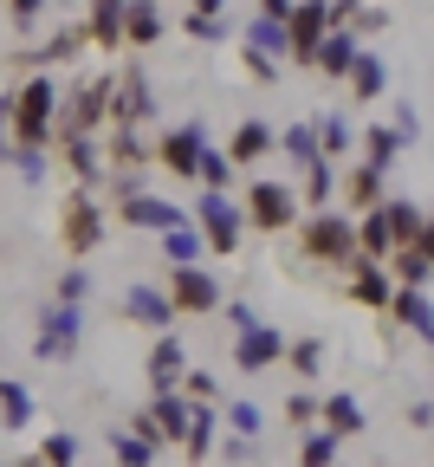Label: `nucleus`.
Wrapping results in <instances>:
<instances>
[{
  "label": "nucleus",
  "mask_w": 434,
  "mask_h": 467,
  "mask_svg": "<svg viewBox=\"0 0 434 467\" xmlns=\"http://www.w3.org/2000/svg\"><path fill=\"white\" fill-rule=\"evenodd\" d=\"M58 130V85L52 72H26V85L7 91V150H46Z\"/></svg>",
  "instance_id": "obj_1"
},
{
  "label": "nucleus",
  "mask_w": 434,
  "mask_h": 467,
  "mask_svg": "<svg viewBox=\"0 0 434 467\" xmlns=\"http://www.w3.org/2000/svg\"><path fill=\"white\" fill-rule=\"evenodd\" d=\"M292 234H298V260H305V266L350 273V266L363 260L356 241H350V214H344V208H312V214H298Z\"/></svg>",
  "instance_id": "obj_2"
},
{
  "label": "nucleus",
  "mask_w": 434,
  "mask_h": 467,
  "mask_svg": "<svg viewBox=\"0 0 434 467\" xmlns=\"http://www.w3.org/2000/svg\"><path fill=\"white\" fill-rule=\"evenodd\" d=\"M189 227L202 234V247H208L214 260H233V254H240V241H246L240 202H233V195H221V189H202V195H195V208H189Z\"/></svg>",
  "instance_id": "obj_3"
},
{
  "label": "nucleus",
  "mask_w": 434,
  "mask_h": 467,
  "mask_svg": "<svg viewBox=\"0 0 434 467\" xmlns=\"http://www.w3.org/2000/svg\"><path fill=\"white\" fill-rule=\"evenodd\" d=\"M85 325H91L85 306H58V299H52V306L39 312V325H33V358H39V364H78Z\"/></svg>",
  "instance_id": "obj_4"
},
{
  "label": "nucleus",
  "mask_w": 434,
  "mask_h": 467,
  "mask_svg": "<svg viewBox=\"0 0 434 467\" xmlns=\"http://www.w3.org/2000/svg\"><path fill=\"white\" fill-rule=\"evenodd\" d=\"M298 214H305L298 208V189L292 182H273V175H253L246 195H240V221L253 227V234H292Z\"/></svg>",
  "instance_id": "obj_5"
},
{
  "label": "nucleus",
  "mask_w": 434,
  "mask_h": 467,
  "mask_svg": "<svg viewBox=\"0 0 434 467\" xmlns=\"http://www.w3.org/2000/svg\"><path fill=\"white\" fill-rule=\"evenodd\" d=\"M104 234H110V208H98L91 189H72L66 208H58V247H66L72 260H91L104 247Z\"/></svg>",
  "instance_id": "obj_6"
},
{
  "label": "nucleus",
  "mask_w": 434,
  "mask_h": 467,
  "mask_svg": "<svg viewBox=\"0 0 434 467\" xmlns=\"http://www.w3.org/2000/svg\"><path fill=\"white\" fill-rule=\"evenodd\" d=\"M110 124V72L85 78L72 98H58V130L52 137H98Z\"/></svg>",
  "instance_id": "obj_7"
},
{
  "label": "nucleus",
  "mask_w": 434,
  "mask_h": 467,
  "mask_svg": "<svg viewBox=\"0 0 434 467\" xmlns=\"http://www.w3.org/2000/svg\"><path fill=\"white\" fill-rule=\"evenodd\" d=\"M156 124V91H150V72L143 66H123L110 78V124L104 130H143Z\"/></svg>",
  "instance_id": "obj_8"
},
{
  "label": "nucleus",
  "mask_w": 434,
  "mask_h": 467,
  "mask_svg": "<svg viewBox=\"0 0 434 467\" xmlns=\"http://www.w3.org/2000/svg\"><path fill=\"white\" fill-rule=\"evenodd\" d=\"M162 292H169V306H175V318H208V312H221V279L208 273V266H169V279H162Z\"/></svg>",
  "instance_id": "obj_9"
},
{
  "label": "nucleus",
  "mask_w": 434,
  "mask_h": 467,
  "mask_svg": "<svg viewBox=\"0 0 434 467\" xmlns=\"http://www.w3.org/2000/svg\"><path fill=\"white\" fill-rule=\"evenodd\" d=\"M189 396H175V389H162V396H150L143 402V416L130 422V435H143V441H156V448H181V435H189Z\"/></svg>",
  "instance_id": "obj_10"
},
{
  "label": "nucleus",
  "mask_w": 434,
  "mask_h": 467,
  "mask_svg": "<svg viewBox=\"0 0 434 467\" xmlns=\"http://www.w3.org/2000/svg\"><path fill=\"white\" fill-rule=\"evenodd\" d=\"M202 143H208V124H202V117H189V124H169V130L150 143V162H162L175 182H195V156H202Z\"/></svg>",
  "instance_id": "obj_11"
},
{
  "label": "nucleus",
  "mask_w": 434,
  "mask_h": 467,
  "mask_svg": "<svg viewBox=\"0 0 434 467\" xmlns=\"http://www.w3.org/2000/svg\"><path fill=\"white\" fill-rule=\"evenodd\" d=\"M279 358H285V331L273 318H253L246 331H233V370L266 377V370H279Z\"/></svg>",
  "instance_id": "obj_12"
},
{
  "label": "nucleus",
  "mask_w": 434,
  "mask_h": 467,
  "mask_svg": "<svg viewBox=\"0 0 434 467\" xmlns=\"http://www.w3.org/2000/svg\"><path fill=\"white\" fill-rule=\"evenodd\" d=\"M325 33H331V7H325V0H292V14H285V58L312 72V52H318Z\"/></svg>",
  "instance_id": "obj_13"
},
{
  "label": "nucleus",
  "mask_w": 434,
  "mask_h": 467,
  "mask_svg": "<svg viewBox=\"0 0 434 467\" xmlns=\"http://www.w3.org/2000/svg\"><path fill=\"white\" fill-rule=\"evenodd\" d=\"M110 221H123V227H143V234H169V227H181V221H189V208H175L169 195L137 189V195H117Z\"/></svg>",
  "instance_id": "obj_14"
},
{
  "label": "nucleus",
  "mask_w": 434,
  "mask_h": 467,
  "mask_svg": "<svg viewBox=\"0 0 434 467\" xmlns=\"http://www.w3.org/2000/svg\"><path fill=\"white\" fill-rule=\"evenodd\" d=\"M273 143H279V130L266 124V117H240V124H233V137H227V150H221V156L233 162V175H240V169L253 175V169H260V162L273 156Z\"/></svg>",
  "instance_id": "obj_15"
},
{
  "label": "nucleus",
  "mask_w": 434,
  "mask_h": 467,
  "mask_svg": "<svg viewBox=\"0 0 434 467\" xmlns=\"http://www.w3.org/2000/svg\"><path fill=\"white\" fill-rule=\"evenodd\" d=\"M123 318L143 325V331H175V306H169V292L137 279V285H123Z\"/></svg>",
  "instance_id": "obj_16"
},
{
  "label": "nucleus",
  "mask_w": 434,
  "mask_h": 467,
  "mask_svg": "<svg viewBox=\"0 0 434 467\" xmlns=\"http://www.w3.org/2000/svg\"><path fill=\"white\" fill-rule=\"evenodd\" d=\"M181 370H189V344H181L175 331H156V344H150V358H143V377H150V396H162V389H175V383H181Z\"/></svg>",
  "instance_id": "obj_17"
},
{
  "label": "nucleus",
  "mask_w": 434,
  "mask_h": 467,
  "mask_svg": "<svg viewBox=\"0 0 434 467\" xmlns=\"http://www.w3.org/2000/svg\"><path fill=\"white\" fill-rule=\"evenodd\" d=\"M52 150H58V162L72 169V182L78 189H104V156H98V137H52Z\"/></svg>",
  "instance_id": "obj_18"
},
{
  "label": "nucleus",
  "mask_w": 434,
  "mask_h": 467,
  "mask_svg": "<svg viewBox=\"0 0 434 467\" xmlns=\"http://www.w3.org/2000/svg\"><path fill=\"white\" fill-rule=\"evenodd\" d=\"M389 292H396V279L383 273V260H356L350 279H344V299L363 306V312H383V306H389Z\"/></svg>",
  "instance_id": "obj_19"
},
{
  "label": "nucleus",
  "mask_w": 434,
  "mask_h": 467,
  "mask_svg": "<svg viewBox=\"0 0 434 467\" xmlns=\"http://www.w3.org/2000/svg\"><path fill=\"white\" fill-rule=\"evenodd\" d=\"M344 91H350V104H383V91H389V66H383V52H363V46H356L350 72H344Z\"/></svg>",
  "instance_id": "obj_20"
},
{
  "label": "nucleus",
  "mask_w": 434,
  "mask_h": 467,
  "mask_svg": "<svg viewBox=\"0 0 434 467\" xmlns=\"http://www.w3.org/2000/svg\"><path fill=\"white\" fill-rule=\"evenodd\" d=\"M377 208H383V221H389V241H396V247H428V208H421V202L383 195Z\"/></svg>",
  "instance_id": "obj_21"
},
{
  "label": "nucleus",
  "mask_w": 434,
  "mask_h": 467,
  "mask_svg": "<svg viewBox=\"0 0 434 467\" xmlns=\"http://www.w3.org/2000/svg\"><path fill=\"white\" fill-rule=\"evenodd\" d=\"M98 156H104V175H143V169H150L143 130H110V137L98 143Z\"/></svg>",
  "instance_id": "obj_22"
},
{
  "label": "nucleus",
  "mask_w": 434,
  "mask_h": 467,
  "mask_svg": "<svg viewBox=\"0 0 434 467\" xmlns=\"http://www.w3.org/2000/svg\"><path fill=\"white\" fill-rule=\"evenodd\" d=\"M363 396L356 389H337V396H318V429L325 435H337V441H350V435H363Z\"/></svg>",
  "instance_id": "obj_23"
},
{
  "label": "nucleus",
  "mask_w": 434,
  "mask_h": 467,
  "mask_svg": "<svg viewBox=\"0 0 434 467\" xmlns=\"http://www.w3.org/2000/svg\"><path fill=\"white\" fill-rule=\"evenodd\" d=\"M162 33H169V20L156 0H123V52H150Z\"/></svg>",
  "instance_id": "obj_24"
},
{
  "label": "nucleus",
  "mask_w": 434,
  "mask_h": 467,
  "mask_svg": "<svg viewBox=\"0 0 434 467\" xmlns=\"http://www.w3.org/2000/svg\"><path fill=\"white\" fill-rule=\"evenodd\" d=\"M78 52H85V26H58L46 46H26V52H20V66H26V72H52V66H72Z\"/></svg>",
  "instance_id": "obj_25"
},
{
  "label": "nucleus",
  "mask_w": 434,
  "mask_h": 467,
  "mask_svg": "<svg viewBox=\"0 0 434 467\" xmlns=\"http://www.w3.org/2000/svg\"><path fill=\"white\" fill-rule=\"evenodd\" d=\"M78 26H85V46H98V52H123V0H91Z\"/></svg>",
  "instance_id": "obj_26"
},
{
  "label": "nucleus",
  "mask_w": 434,
  "mask_h": 467,
  "mask_svg": "<svg viewBox=\"0 0 434 467\" xmlns=\"http://www.w3.org/2000/svg\"><path fill=\"white\" fill-rule=\"evenodd\" d=\"M383 312H389L402 331H415V337L428 344V331H434V306H428V292H421V285H396Z\"/></svg>",
  "instance_id": "obj_27"
},
{
  "label": "nucleus",
  "mask_w": 434,
  "mask_h": 467,
  "mask_svg": "<svg viewBox=\"0 0 434 467\" xmlns=\"http://www.w3.org/2000/svg\"><path fill=\"white\" fill-rule=\"evenodd\" d=\"M214 441H221V409H214V402H195V409H189V435H181V448H189L195 467H208Z\"/></svg>",
  "instance_id": "obj_28"
},
{
  "label": "nucleus",
  "mask_w": 434,
  "mask_h": 467,
  "mask_svg": "<svg viewBox=\"0 0 434 467\" xmlns=\"http://www.w3.org/2000/svg\"><path fill=\"white\" fill-rule=\"evenodd\" d=\"M350 58H356V33H325L318 39V52H312V72L318 78H331V85H344V72H350Z\"/></svg>",
  "instance_id": "obj_29"
},
{
  "label": "nucleus",
  "mask_w": 434,
  "mask_h": 467,
  "mask_svg": "<svg viewBox=\"0 0 434 467\" xmlns=\"http://www.w3.org/2000/svg\"><path fill=\"white\" fill-rule=\"evenodd\" d=\"M33 416H39V402H33V389L20 383V377H0V429H33Z\"/></svg>",
  "instance_id": "obj_30"
},
{
  "label": "nucleus",
  "mask_w": 434,
  "mask_h": 467,
  "mask_svg": "<svg viewBox=\"0 0 434 467\" xmlns=\"http://www.w3.org/2000/svg\"><path fill=\"white\" fill-rule=\"evenodd\" d=\"M337 195L363 214V208H377L383 202V169H369V162H350L344 169V182H337Z\"/></svg>",
  "instance_id": "obj_31"
},
{
  "label": "nucleus",
  "mask_w": 434,
  "mask_h": 467,
  "mask_svg": "<svg viewBox=\"0 0 434 467\" xmlns=\"http://www.w3.org/2000/svg\"><path fill=\"white\" fill-rule=\"evenodd\" d=\"M273 156H292L298 169H305V162H325V156H318V124H312V117L285 124V130H279V143H273Z\"/></svg>",
  "instance_id": "obj_32"
},
{
  "label": "nucleus",
  "mask_w": 434,
  "mask_h": 467,
  "mask_svg": "<svg viewBox=\"0 0 434 467\" xmlns=\"http://www.w3.org/2000/svg\"><path fill=\"white\" fill-rule=\"evenodd\" d=\"M156 247H162V260L169 266H202L208 260V247H202V234L181 221V227H169V234H156Z\"/></svg>",
  "instance_id": "obj_33"
},
{
  "label": "nucleus",
  "mask_w": 434,
  "mask_h": 467,
  "mask_svg": "<svg viewBox=\"0 0 434 467\" xmlns=\"http://www.w3.org/2000/svg\"><path fill=\"white\" fill-rule=\"evenodd\" d=\"M402 156H408V143H402L389 124H369V130H363V162H369V169H383V175H389Z\"/></svg>",
  "instance_id": "obj_34"
},
{
  "label": "nucleus",
  "mask_w": 434,
  "mask_h": 467,
  "mask_svg": "<svg viewBox=\"0 0 434 467\" xmlns=\"http://www.w3.org/2000/svg\"><path fill=\"white\" fill-rule=\"evenodd\" d=\"M279 364H285L298 383H312V377L325 370V337H318V331H312V337H285V358H279Z\"/></svg>",
  "instance_id": "obj_35"
},
{
  "label": "nucleus",
  "mask_w": 434,
  "mask_h": 467,
  "mask_svg": "<svg viewBox=\"0 0 434 467\" xmlns=\"http://www.w3.org/2000/svg\"><path fill=\"white\" fill-rule=\"evenodd\" d=\"M312 124H318V156H325V162H337V156L356 150V130H350L344 110H325V117H312Z\"/></svg>",
  "instance_id": "obj_36"
},
{
  "label": "nucleus",
  "mask_w": 434,
  "mask_h": 467,
  "mask_svg": "<svg viewBox=\"0 0 434 467\" xmlns=\"http://www.w3.org/2000/svg\"><path fill=\"white\" fill-rule=\"evenodd\" d=\"M383 273H389L396 285H421V292H428V247H396V254L383 260Z\"/></svg>",
  "instance_id": "obj_37"
},
{
  "label": "nucleus",
  "mask_w": 434,
  "mask_h": 467,
  "mask_svg": "<svg viewBox=\"0 0 434 467\" xmlns=\"http://www.w3.org/2000/svg\"><path fill=\"white\" fill-rule=\"evenodd\" d=\"M156 441H143V435H130V429H110V461L117 467H156Z\"/></svg>",
  "instance_id": "obj_38"
},
{
  "label": "nucleus",
  "mask_w": 434,
  "mask_h": 467,
  "mask_svg": "<svg viewBox=\"0 0 434 467\" xmlns=\"http://www.w3.org/2000/svg\"><path fill=\"white\" fill-rule=\"evenodd\" d=\"M221 422H227L240 441H260V429H266V409H260L253 396H240V402H227V409H221Z\"/></svg>",
  "instance_id": "obj_39"
},
{
  "label": "nucleus",
  "mask_w": 434,
  "mask_h": 467,
  "mask_svg": "<svg viewBox=\"0 0 434 467\" xmlns=\"http://www.w3.org/2000/svg\"><path fill=\"white\" fill-rule=\"evenodd\" d=\"M195 189H221V195L233 189V162L214 143H202V156H195Z\"/></svg>",
  "instance_id": "obj_40"
},
{
  "label": "nucleus",
  "mask_w": 434,
  "mask_h": 467,
  "mask_svg": "<svg viewBox=\"0 0 434 467\" xmlns=\"http://www.w3.org/2000/svg\"><path fill=\"white\" fill-rule=\"evenodd\" d=\"M91 285H98V279H91V266H85V260H72L66 273L52 279V299H58V306H85V299H91Z\"/></svg>",
  "instance_id": "obj_41"
},
{
  "label": "nucleus",
  "mask_w": 434,
  "mask_h": 467,
  "mask_svg": "<svg viewBox=\"0 0 434 467\" xmlns=\"http://www.w3.org/2000/svg\"><path fill=\"white\" fill-rule=\"evenodd\" d=\"M337 435H325V429H305L298 435V467H337Z\"/></svg>",
  "instance_id": "obj_42"
},
{
  "label": "nucleus",
  "mask_w": 434,
  "mask_h": 467,
  "mask_svg": "<svg viewBox=\"0 0 434 467\" xmlns=\"http://www.w3.org/2000/svg\"><path fill=\"white\" fill-rule=\"evenodd\" d=\"M337 195V169L331 162H305V195H298V208H325Z\"/></svg>",
  "instance_id": "obj_43"
},
{
  "label": "nucleus",
  "mask_w": 434,
  "mask_h": 467,
  "mask_svg": "<svg viewBox=\"0 0 434 467\" xmlns=\"http://www.w3.org/2000/svg\"><path fill=\"white\" fill-rule=\"evenodd\" d=\"M246 52H266V58H285V26L279 20H246Z\"/></svg>",
  "instance_id": "obj_44"
},
{
  "label": "nucleus",
  "mask_w": 434,
  "mask_h": 467,
  "mask_svg": "<svg viewBox=\"0 0 434 467\" xmlns=\"http://www.w3.org/2000/svg\"><path fill=\"white\" fill-rule=\"evenodd\" d=\"M279 416H285V429H298V435H305V429H318V396L298 383V389L285 396V409H279Z\"/></svg>",
  "instance_id": "obj_45"
},
{
  "label": "nucleus",
  "mask_w": 434,
  "mask_h": 467,
  "mask_svg": "<svg viewBox=\"0 0 434 467\" xmlns=\"http://www.w3.org/2000/svg\"><path fill=\"white\" fill-rule=\"evenodd\" d=\"M46 467H78V435H66V429H52L39 448H33Z\"/></svg>",
  "instance_id": "obj_46"
},
{
  "label": "nucleus",
  "mask_w": 434,
  "mask_h": 467,
  "mask_svg": "<svg viewBox=\"0 0 434 467\" xmlns=\"http://www.w3.org/2000/svg\"><path fill=\"white\" fill-rule=\"evenodd\" d=\"M175 396H189V402H221V383L208 377V370H181V383H175Z\"/></svg>",
  "instance_id": "obj_47"
},
{
  "label": "nucleus",
  "mask_w": 434,
  "mask_h": 467,
  "mask_svg": "<svg viewBox=\"0 0 434 467\" xmlns=\"http://www.w3.org/2000/svg\"><path fill=\"white\" fill-rule=\"evenodd\" d=\"M0 14H7V26H14V33H33V26L46 20V0H7Z\"/></svg>",
  "instance_id": "obj_48"
},
{
  "label": "nucleus",
  "mask_w": 434,
  "mask_h": 467,
  "mask_svg": "<svg viewBox=\"0 0 434 467\" xmlns=\"http://www.w3.org/2000/svg\"><path fill=\"white\" fill-rule=\"evenodd\" d=\"M181 33H189L195 46H221V39H227V20H202V14H181Z\"/></svg>",
  "instance_id": "obj_49"
},
{
  "label": "nucleus",
  "mask_w": 434,
  "mask_h": 467,
  "mask_svg": "<svg viewBox=\"0 0 434 467\" xmlns=\"http://www.w3.org/2000/svg\"><path fill=\"white\" fill-rule=\"evenodd\" d=\"M7 162L26 175V182H46V169H52V156H46V150H7Z\"/></svg>",
  "instance_id": "obj_50"
},
{
  "label": "nucleus",
  "mask_w": 434,
  "mask_h": 467,
  "mask_svg": "<svg viewBox=\"0 0 434 467\" xmlns=\"http://www.w3.org/2000/svg\"><path fill=\"white\" fill-rule=\"evenodd\" d=\"M240 66L253 85H279V58H266V52H240Z\"/></svg>",
  "instance_id": "obj_51"
},
{
  "label": "nucleus",
  "mask_w": 434,
  "mask_h": 467,
  "mask_svg": "<svg viewBox=\"0 0 434 467\" xmlns=\"http://www.w3.org/2000/svg\"><path fill=\"white\" fill-rule=\"evenodd\" d=\"M383 26H389V7H356V14H350V33H363V39L383 33Z\"/></svg>",
  "instance_id": "obj_52"
},
{
  "label": "nucleus",
  "mask_w": 434,
  "mask_h": 467,
  "mask_svg": "<svg viewBox=\"0 0 434 467\" xmlns=\"http://www.w3.org/2000/svg\"><path fill=\"white\" fill-rule=\"evenodd\" d=\"M221 318H227L233 331H246V325H253L260 312H253V306H246V299H221Z\"/></svg>",
  "instance_id": "obj_53"
},
{
  "label": "nucleus",
  "mask_w": 434,
  "mask_h": 467,
  "mask_svg": "<svg viewBox=\"0 0 434 467\" xmlns=\"http://www.w3.org/2000/svg\"><path fill=\"white\" fill-rule=\"evenodd\" d=\"M428 422H434V402H428V396H415V402H408V429H415V435H428Z\"/></svg>",
  "instance_id": "obj_54"
},
{
  "label": "nucleus",
  "mask_w": 434,
  "mask_h": 467,
  "mask_svg": "<svg viewBox=\"0 0 434 467\" xmlns=\"http://www.w3.org/2000/svg\"><path fill=\"white\" fill-rule=\"evenodd\" d=\"M189 14H202V20H227V0H189Z\"/></svg>",
  "instance_id": "obj_55"
},
{
  "label": "nucleus",
  "mask_w": 434,
  "mask_h": 467,
  "mask_svg": "<svg viewBox=\"0 0 434 467\" xmlns=\"http://www.w3.org/2000/svg\"><path fill=\"white\" fill-rule=\"evenodd\" d=\"M253 14H260V20H279V26H285V14H292V0H260Z\"/></svg>",
  "instance_id": "obj_56"
},
{
  "label": "nucleus",
  "mask_w": 434,
  "mask_h": 467,
  "mask_svg": "<svg viewBox=\"0 0 434 467\" xmlns=\"http://www.w3.org/2000/svg\"><path fill=\"white\" fill-rule=\"evenodd\" d=\"M0 162H7V117H0Z\"/></svg>",
  "instance_id": "obj_57"
},
{
  "label": "nucleus",
  "mask_w": 434,
  "mask_h": 467,
  "mask_svg": "<svg viewBox=\"0 0 434 467\" xmlns=\"http://www.w3.org/2000/svg\"><path fill=\"white\" fill-rule=\"evenodd\" d=\"M14 467H46V461H39V454H20V461H14Z\"/></svg>",
  "instance_id": "obj_58"
},
{
  "label": "nucleus",
  "mask_w": 434,
  "mask_h": 467,
  "mask_svg": "<svg viewBox=\"0 0 434 467\" xmlns=\"http://www.w3.org/2000/svg\"><path fill=\"white\" fill-rule=\"evenodd\" d=\"M0 7H7V0H0Z\"/></svg>",
  "instance_id": "obj_59"
},
{
  "label": "nucleus",
  "mask_w": 434,
  "mask_h": 467,
  "mask_svg": "<svg viewBox=\"0 0 434 467\" xmlns=\"http://www.w3.org/2000/svg\"><path fill=\"white\" fill-rule=\"evenodd\" d=\"M0 467H7V461H0Z\"/></svg>",
  "instance_id": "obj_60"
},
{
  "label": "nucleus",
  "mask_w": 434,
  "mask_h": 467,
  "mask_svg": "<svg viewBox=\"0 0 434 467\" xmlns=\"http://www.w3.org/2000/svg\"><path fill=\"white\" fill-rule=\"evenodd\" d=\"M78 467H85V461H78Z\"/></svg>",
  "instance_id": "obj_61"
}]
</instances>
